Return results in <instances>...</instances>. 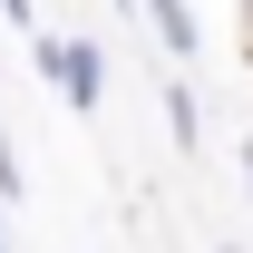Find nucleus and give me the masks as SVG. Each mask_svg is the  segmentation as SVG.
Listing matches in <instances>:
<instances>
[{
    "instance_id": "f257e3e1",
    "label": "nucleus",
    "mask_w": 253,
    "mask_h": 253,
    "mask_svg": "<svg viewBox=\"0 0 253 253\" xmlns=\"http://www.w3.org/2000/svg\"><path fill=\"white\" fill-rule=\"evenodd\" d=\"M39 49V78L78 107V117H97V97H107V49L97 39H30Z\"/></svg>"
},
{
    "instance_id": "f03ea898",
    "label": "nucleus",
    "mask_w": 253,
    "mask_h": 253,
    "mask_svg": "<svg viewBox=\"0 0 253 253\" xmlns=\"http://www.w3.org/2000/svg\"><path fill=\"white\" fill-rule=\"evenodd\" d=\"M136 10L156 20V49H166V59H195V10H185V0H136Z\"/></svg>"
},
{
    "instance_id": "7ed1b4c3",
    "label": "nucleus",
    "mask_w": 253,
    "mask_h": 253,
    "mask_svg": "<svg viewBox=\"0 0 253 253\" xmlns=\"http://www.w3.org/2000/svg\"><path fill=\"white\" fill-rule=\"evenodd\" d=\"M166 136H175V146H205V117H195V88H166Z\"/></svg>"
},
{
    "instance_id": "20e7f679",
    "label": "nucleus",
    "mask_w": 253,
    "mask_h": 253,
    "mask_svg": "<svg viewBox=\"0 0 253 253\" xmlns=\"http://www.w3.org/2000/svg\"><path fill=\"white\" fill-rule=\"evenodd\" d=\"M0 205H20V146H10V126H0Z\"/></svg>"
},
{
    "instance_id": "39448f33",
    "label": "nucleus",
    "mask_w": 253,
    "mask_h": 253,
    "mask_svg": "<svg viewBox=\"0 0 253 253\" xmlns=\"http://www.w3.org/2000/svg\"><path fill=\"white\" fill-rule=\"evenodd\" d=\"M0 20H20V30H30V0H0Z\"/></svg>"
},
{
    "instance_id": "423d86ee",
    "label": "nucleus",
    "mask_w": 253,
    "mask_h": 253,
    "mask_svg": "<svg viewBox=\"0 0 253 253\" xmlns=\"http://www.w3.org/2000/svg\"><path fill=\"white\" fill-rule=\"evenodd\" d=\"M244 185H253V146H244Z\"/></svg>"
},
{
    "instance_id": "0eeeda50",
    "label": "nucleus",
    "mask_w": 253,
    "mask_h": 253,
    "mask_svg": "<svg viewBox=\"0 0 253 253\" xmlns=\"http://www.w3.org/2000/svg\"><path fill=\"white\" fill-rule=\"evenodd\" d=\"M0 253H10V234H0Z\"/></svg>"
},
{
    "instance_id": "6e6552de",
    "label": "nucleus",
    "mask_w": 253,
    "mask_h": 253,
    "mask_svg": "<svg viewBox=\"0 0 253 253\" xmlns=\"http://www.w3.org/2000/svg\"><path fill=\"white\" fill-rule=\"evenodd\" d=\"M126 10H136V0H126Z\"/></svg>"
},
{
    "instance_id": "1a4fd4ad",
    "label": "nucleus",
    "mask_w": 253,
    "mask_h": 253,
    "mask_svg": "<svg viewBox=\"0 0 253 253\" xmlns=\"http://www.w3.org/2000/svg\"><path fill=\"white\" fill-rule=\"evenodd\" d=\"M224 253H234V244H224Z\"/></svg>"
}]
</instances>
